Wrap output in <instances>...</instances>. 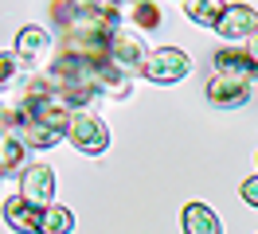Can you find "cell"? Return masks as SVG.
Wrapping results in <instances>:
<instances>
[{
	"mask_svg": "<svg viewBox=\"0 0 258 234\" xmlns=\"http://www.w3.org/2000/svg\"><path fill=\"white\" fill-rule=\"evenodd\" d=\"M254 74L258 70L250 66V59L242 55L239 47H219V51L211 55V78H208V86H204V94H208L211 106L235 109L250 98Z\"/></svg>",
	"mask_w": 258,
	"mask_h": 234,
	"instance_id": "cell-1",
	"label": "cell"
},
{
	"mask_svg": "<svg viewBox=\"0 0 258 234\" xmlns=\"http://www.w3.org/2000/svg\"><path fill=\"white\" fill-rule=\"evenodd\" d=\"M94 66L98 62H86V59H75V55H63V51H59V55L51 59V66L43 70V78H47L51 90L59 94L75 113H82L94 98H102V94H98Z\"/></svg>",
	"mask_w": 258,
	"mask_h": 234,
	"instance_id": "cell-2",
	"label": "cell"
},
{
	"mask_svg": "<svg viewBox=\"0 0 258 234\" xmlns=\"http://www.w3.org/2000/svg\"><path fill=\"white\" fill-rule=\"evenodd\" d=\"M59 31L71 28H98V31H121V12L113 4H55L51 8Z\"/></svg>",
	"mask_w": 258,
	"mask_h": 234,
	"instance_id": "cell-3",
	"label": "cell"
},
{
	"mask_svg": "<svg viewBox=\"0 0 258 234\" xmlns=\"http://www.w3.org/2000/svg\"><path fill=\"white\" fill-rule=\"evenodd\" d=\"M192 70V59L180 51V47H157L149 51V62H145V78L157 82V86H172L180 78Z\"/></svg>",
	"mask_w": 258,
	"mask_h": 234,
	"instance_id": "cell-4",
	"label": "cell"
},
{
	"mask_svg": "<svg viewBox=\"0 0 258 234\" xmlns=\"http://www.w3.org/2000/svg\"><path fill=\"white\" fill-rule=\"evenodd\" d=\"M67 140H71L79 152H86V156H102L106 148H110V129H106L102 117H94V113H86V109H82V113H75Z\"/></svg>",
	"mask_w": 258,
	"mask_h": 234,
	"instance_id": "cell-5",
	"label": "cell"
},
{
	"mask_svg": "<svg viewBox=\"0 0 258 234\" xmlns=\"http://www.w3.org/2000/svg\"><path fill=\"white\" fill-rule=\"evenodd\" d=\"M110 62L121 70V74H129V78L145 74L149 51H145V43H141V35H133V31L121 28V31L110 39Z\"/></svg>",
	"mask_w": 258,
	"mask_h": 234,
	"instance_id": "cell-6",
	"label": "cell"
},
{
	"mask_svg": "<svg viewBox=\"0 0 258 234\" xmlns=\"http://www.w3.org/2000/svg\"><path fill=\"white\" fill-rule=\"evenodd\" d=\"M20 195L28 203H35L39 211H47V207H55V172L47 168V164H28L24 168V176H20Z\"/></svg>",
	"mask_w": 258,
	"mask_h": 234,
	"instance_id": "cell-7",
	"label": "cell"
},
{
	"mask_svg": "<svg viewBox=\"0 0 258 234\" xmlns=\"http://www.w3.org/2000/svg\"><path fill=\"white\" fill-rule=\"evenodd\" d=\"M215 31H219L223 39H250V35L258 31V12L250 8V4H227Z\"/></svg>",
	"mask_w": 258,
	"mask_h": 234,
	"instance_id": "cell-8",
	"label": "cell"
},
{
	"mask_svg": "<svg viewBox=\"0 0 258 234\" xmlns=\"http://www.w3.org/2000/svg\"><path fill=\"white\" fill-rule=\"evenodd\" d=\"M4 222L16 234H39L43 211H39L35 203H28L24 195H12V199H4Z\"/></svg>",
	"mask_w": 258,
	"mask_h": 234,
	"instance_id": "cell-9",
	"label": "cell"
},
{
	"mask_svg": "<svg viewBox=\"0 0 258 234\" xmlns=\"http://www.w3.org/2000/svg\"><path fill=\"white\" fill-rule=\"evenodd\" d=\"M20 55V62L28 66V62H39V59H47L51 55V35L47 28H39V24H28V28H20L16 35V47H12Z\"/></svg>",
	"mask_w": 258,
	"mask_h": 234,
	"instance_id": "cell-10",
	"label": "cell"
},
{
	"mask_svg": "<svg viewBox=\"0 0 258 234\" xmlns=\"http://www.w3.org/2000/svg\"><path fill=\"white\" fill-rule=\"evenodd\" d=\"M28 152H32V148L24 144V137H20L16 129H4V125H0V172H20Z\"/></svg>",
	"mask_w": 258,
	"mask_h": 234,
	"instance_id": "cell-11",
	"label": "cell"
},
{
	"mask_svg": "<svg viewBox=\"0 0 258 234\" xmlns=\"http://www.w3.org/2000/svg\"><path fill=\"white\" fill-rule=\"evenodd\" d=\"M94 78H98V94L102 98H129V74H121L110 59H102L94 66Z\"/></svg>",
	"mask_w": 258,
	"mask_h": 234,
	"instance_id": "cell-12",
	"label": "cell"
},
{
	"mask_svg": "<svg viewBox=\"0 0 258 234\" xmlns=\"http://www.w3.org/2000/svg\"><path fill=\"white\" fill-rule=\"evenodd\" d=\"M184 234H223V226L208 203H188L184 207Z\"/></svg>",
	"mask_w": 258,
	"mask_h": 234,
	"instance_id": "cell-13",
	"label": "cell"
},
{
	"mask_svg": "<svg viewBox=\"0 0 258 234\" xmlns=\"http://www.w3.org/2000/svg\"><path fill=\"white\" fill-rule=\"evenodd\" d=\"M223 8L227 4H219V0H188V4H184V12L192 16L196 24H204V28H219Z\"/></svg>",
	"mask_w": 258,
	"mask_h": 234,
	"instance_id": "cell-14",
	"label": "cell"
},
{
	"mask_svg": "<svg viewBox=\"0 0 258 234\" xmlns=\"http://www.w3.org/2000/svg\"><path fill=\"white\" fill-rule=\"evenodd\" d=\"M75 230V215L67 211V207H47L43 211V222H39V234H71Z\"/></svg>",
	"mask_w": 258,
	"mask_h": 234,
	"instance_id": "cell-15",
	"label": "cell"
},
{
	"mask_svg": "<svg viewBox=\"0 0 258 234\" xmlns=\"http://www.w3.org/2000/svg\"><path fill=\"white\" fill-rule=\"evenodd\" d=\"M20 74H24V62H20L16 51H0V94L12 90L20 82Z\"/></svg>",
	"mask_w": 258,
	"mask_h": 234,
	"instance_id": "cell-16",
	"label": "cell"
},
{
	"mask_svg": "<svg viewBox=\"0 0 258 234\" xmlns=\"http://www.w3.org/2000/svg\"><path fill=\"white\" fill-rule=\"evenodd\" d=\"M133 20L145 31H153V28H161V8L157 4H133Z\"/></svg>",
	"mask_w": 258,
	"mask_h": 234,
	"instance_id": "cell-17",
	"label": "cell"
},
{
	"mask_svg": "<svg viewBox=\"0 0 258 234\" xmlns=\"http://www.w3.org/2000/svg\"><path fill=\"white\" fill-rule=\"evenodd\" d=\"M242 199L250 203V207H258V176H250V180H242Z\"/></svg>",
	"mask_w": 258,
	"mask_h": 234,
	"instance_id": "cell-18",
	"label": "cell"
},
{
	"mask_svg": "<svg viewBox=\"0 0 258 234\" xmlns=\"http://www.w3.org/2000/svg\"><path fill=\"white\" fill-rule=\"evenodd\" d=\"M242 55H246V59H250V66L258 70V31L250 35V39H246V47H242Z\"/></svg>",
	"mask_w": 258,
	"mask_h": 234,
	"instance_id": "cell-19",
	"label": "cell"
}]
</instances>
